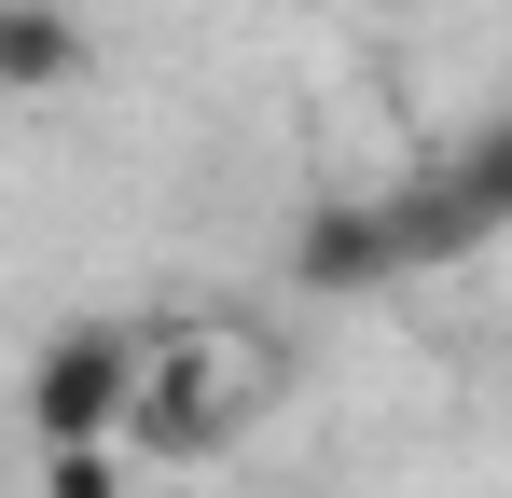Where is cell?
Returning a JSON list of instances; mask_svg holds the SVG:
<instances>
[{
    "label": "cell",
    "mask_w": 512,
    "mask_h": 498,
    "mask_svg": "<svg viewBox=\"0 0 512 498\" xmlns=\"http://www.w3.org/2000/svg\"><path fill=\"white\" fill-rule=\"evenodd\" d=\"M42 498H139L125 443H42Z\"/></svg>",
    "instance_id": "52a82bcc"
},
{
    "label": "cell",
    "mask_w": 512,
    "mask_h": 498,
    "mask_svg": "<svg viewBox=\"0 0 512 498\" xmlns=\"http://www.w3.org/2000/svg\"><path fill=\"white\" fill-rule=\"evenodd\" d=\"M139 319H56L28 346V443H125V402H139Z\"/></svg>",
    "instance_id": "7a4b0ae2"
},
{
    "label": "cell",
    "mask_w": 512,
    "mask_h": 498,
    "mask_svg": "<svg viewBox=\"0 0 512 498\" xmlns=\"http://www.w3.org/2000/svg\"><path fill=\"white\" fill-rule=\"evenodd\" d=\"M443 180L471 194V222H485V236H512V111H499V125H471V139L443 153Z\"/></svg>",
    "instance_id": "8992f818"
},
{
    "label": "cell",
    "mask_w": 512,
    "mask_h": 498,
    "mask_svg": "<svg viewBox=\"0 0 512 498\" xmlns=\"http://www.w3.org/2000/svg\"><path fill=\"white\" fill-rule=\"evenodd\" d=\"M291 277H305V291H388V277H402L388 194H319V208L291 222Z\"/></svg>",
    "instance_id": "277c9868"
},
{
    "label": "cell",
    "mask_w": 512,
    "mask_h": 498,
    "mask_svg": "<svg viewBox=\"0 0 512 498\" xmlns=\"http://www.w3.org/2000/svg\"><path fill=\"white\" fill-rule=\"evenodd\" d=\"M388 249H402V277H416V263H471V249H485V222H471V194L429 166V180H402V194H388Z\"/></svg>",
    "instance_id": "5b68a950"
},
{
    "label": "cell",
    "mask_w": 512,
    "mask_h": 498,
    "mask_svg": "<svg viewBox=\"0 0 512 498\" xmlns=\"http://www.w3.org/2000/svg\"><path fill=\"white\" fill-rule=\"evenodd\" d=\"M97 28L70 0H0V111H42V97H84Z\"/></svg>",
    "instance_id": "3957f363"
},
{
    "label": "cell",
    "mask_w": 512,
    "mask_h": 498,
    "mask_svg": "<svg viewBox=\"0 0 512 498\" xmlns=\"http://www.w3.org/2000/svg\"><path fill=\"white\" fill-rule=\"evenodd\" d=\"M291 388V360L263 346V319H180L139 346V402H125V457L139 471H208L236 457Z\"/></svg>",
    "instance_id": "6da1fadb"
}]
</instances>
